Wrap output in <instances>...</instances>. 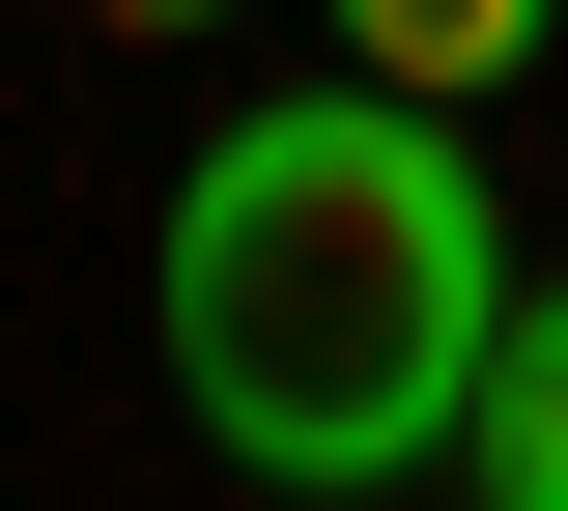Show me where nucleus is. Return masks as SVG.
<instances>
[{
  "mask_svg": "<svg viewBox=\"0 0 568 511\" xmlns=\"http://www.w3.org/2000/svg\"><path fill=\"white\" fill-rule=\"evenodd\" d=\"M484 341H511V227H484L426 85L342 58V85H284V114H227L171 171V398H200L227 483L342 511L398 454H455Z\"/></svg>",
  "mask_w": 568,
  "mask_h": 511,
  "instance_id": "f257e3e1",
  "label": "nucleus"
},
{
  "mask_svg": "<svg viewBox=\"0 0 568 511\" xmlns=\"http://www.w3.org/2000/svg\"><path fill=\"white\" fill-rule=\"evenodd\" d=\"M455 511H568V285L484 341V398H455Z\"/></svg>",
  "mask_w": 568,
  "mask_h": 511,
  "instance_id": "f03ea898",
  "label": "nucleus"
},
{
  "mask_svg": "<svg viewBox=\"0 0 568 511\" xmlns=\"http://www.w3.org/2000/svg\"><path fill=\"white\" fill-rule=\"evenodd\" d=\"M540 29H568V0H342V58H369V85H426V114H484Z\"/></svg>",
  "mask_w": 568,
  "mask_h": 511,
  "instance_id": "7ed1b4c3",
  "label": "nucleus"
},
{
  "mask_svg": "<svg viewBox=\"0 0 568 511\" xmlns=\"http://www.w3.org/2000/svg\"><path fill=\"white\" fill-rule=\"evenodd\" d=\"M85 29H200V0H85Z\"/></svg>",
  "mask_w": 568,
  "mask_h": 511,
  "instance_id": "20e7f679",
  "label": "nucleus"
}]
</instances>
